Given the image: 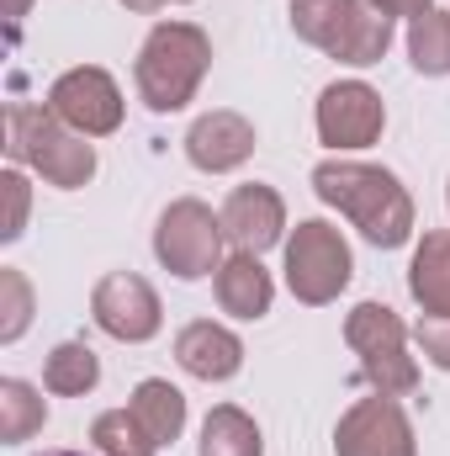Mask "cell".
I'll list each match as a JSON object with an SVG mask.
<instances>
[{
	"instance_id": "obj_1",
	"label": "cell",
	"mask_w": 450,
	"mask_h": 456,
	"mask_svg": "<svg viewBox=\"0 0 450 456\" xmlns=\"http://www.w3.org/2000/svg\"><path fill=\"white\" fill-rule=\"evenodd\" d=\"M313 191H318V202H329L334 213H344L376 249H403L414 239V197L382 165H366V159H324L313 170Z\"/></svg>"
},
{
	"instance_id": "obj_2",
	"label": "cell",
	"mask_w": 450,
	"mask_h": 456,
	"mask_svg": "<svg viewBox=\"0 0 450 456\" xmlns=\"http://www.w3.org/2000/svg\"><path fill=\"white\" fill-rule=\"evenodd\" d=\"M207 69H213V37L197 21H154L133 59V86L149 112H186Z\"/></svg>"
},
{
	"instance_id": "obj_3",
	"label": "cell",
	"mask_w": 450,
	"mask_h": 456,
	"mask_svg": "<svg viewBox=\"0 0 450 456\" xmlns=\"http://www.w3.org/2000/svg\"><path fill=\"white\" fill-rule=\"evenodd\" d=\"M5 154L16 165L37 170L59 191H80L96 175V143L85 133L64 127L48 107H27V102H16L5 112Z\"/></svg>"
},
{
	"instance_id": "obj_4",
	"label": "cell",
	"mask_w": 450,
	"mask_h": 456,
	"mask_svg": "<svg viewBox=\"0 0 450 456\" xmlns=\"http://www.w3.org/2000/svg\"><path fill=\"white\" fill-rule=\"evenodd\" d=\"M292 32L313 43L350 69H371L392 48V16H382L371 0H292L286 5Z\"/></svg>"
},
{
	"instance_id": "obj_5",
	"label": "cell",
	"mask_w": 450,
	"mask_h": 456,
	"mask_svg": "<svg viewBox=\"0 0 450 456\" xmlns=\"http://www.w3.org/2000/svg\"><path fill=\"white\" fill-rule=\"evenodd\" d=\"M228 233L223 218L202 202V197H175L159 224H154V260L175 276V281H202V276H218L223 265Z\"/></svg>"
},
{
	"instance_id": "obj_6",
	"label": "cell",
	"mask_w": 450,
	"mask_h": 456,
	"mask_svg": "<svg viewBox=\"0 0 450 456\" xmlns=\"http://www.w3.org/2000/svg\"><path fill=\"white\" fill-rule=\"evenodd\" d=\"M344 345L360 355V377L387 393V398H403L419 387V361L408 355V330L403 319L387 308V303H360L350 308L344 319Z\"/></svg>"
},
{
	"instance_id": "obj_7",
	"label": "cell",
	"mask_w": 450,
	"mask_h": 456,
	"mask_svg": "<svg viewBox=\"0 0 450 456\" xmlns=\"http://www.w3.org/2000/svg\"><path fill=\"white\" fill-rule=\"evenodd\" d=\"M350 276H355L350 239L329 218H302L286 233V287L297 303H308V308L334 303L350 287Z\"/></svg>"
},
{
	"instance_id": "obj_8",
	"label": "cell",
	"mask_w": 450,
	"mask_h": 456,
	"mask_svg": "<svg viewBox=\"0 0 450 456\" xmlns=\"http://www.w3.org/2000/svg\"><path fill=\"white\" fill-rule=\"evenodd\" d=\"M48 112L85 138H107L122 127V91L101 64H75L48 86Z\"/></svg>"
},
{
	"instance_id": "obj_9",
	"label": "cell",
	"mask_w": 450,
	"mask_h": 456,
	"mask_svg": "<svg viewBox=\"0 0 450 456\" xmlns=\"http://www.w3.org/2000/svg\"><path fill=\"white\" fill-rule=\"evenodd\" d=\"M334 456H419L403 403L387 393L355 398L334 425Z\"/></svg>"
},
{
	"instance_id": "obj_10",
	"label": "cell",
	"mask_w": 450,
	"mask_h": 456,
	"mask_svg": "<svg viewBox=\"0 0 450 456\" xmlns=\"http://www.w3.org/2000/svg\"><path fill=\"white\" fill-rule=\"evenodd\" d=\"M91 319L101 335H112L122 345H143L159 335L165 324V308H159V292L138 276V271H107L91 292Z\"/></svg>"
},
{
	"instance_id": "obj_11",
	"label": "cell",
	"mask_w": 450,
	"mask_h": 456,
	"mask_svg": "<svg viewBox=\"0 0 450 456\" xmlns=\"http://www.w3.org/2000/svg\"><path fill=\"white\" fill-rule=\"evenodd\" d=\"M387 127V102L376 86L366 80H334L324 96H318V138L334 149V154H350V149H371Z\"/></svg>"
},
{
	"instance_id": "obj_12",
	"label": "cell",
	"mask_w": 450,
	"mask_h": 456,
	"mask_svg": "<svg viewBox=\"0 0 450 456\" xmlns=\"http://www.w3.org/2000/svg\"><path fill=\"white\" fill-rule=\"evenodd\" d=\"M223 233L233 249H249V255H265L270 244L286 239V202L276 186L265 181H249V186H233L223 197Z\"/></svg>"
},
{
	"instance_id": "obj_13",
	"label": "cell",
	"mask_w": 450,
	"mask_h": 456,
	"mask_svg": "<svg viewBox=\"0 0 450 456\" xmlns=\"http://www.w3.org/2000/svg\"><path fill=\"white\" fill-rule=\"evenodd\" d=\"M254 122L244 112H202L191 127H186V159L197 165V170H207V175H228V170H238V165H249V154H254Z\"/></svg>"
},
{
	"instance_id": "obj_14",
	"label": "cell",
	"mask_w": 450,
	"mask_h": 456,
	"mask_svg": "<svg viewBox=\"0 0 450 456\" xmlns=\"http://www.w3.org/2000/svg\"><path fill=\"white\" fill-rule=\"evenodd\" d=\"M175 361H181V371L197 377V382H228V377H238V366H244V340H238L228 324L191 319V324L175 335Z\"/></svg>"
},
{
	"instance_id": "obj_15",
	"label": "cell",
	"mask_w": 450,
	"mask_h": 456,
	"mask_svg": "<svg viewBox=\"0 0 450 456\" xmlns=\"http://www.w3.org/2000/svg\"><path fill=\"white\" fill-rule=\"evenodd\" d=\"M213 287H218V308L233 314V319H244V324L265 319L270 303H276V281L260 265V255H249V249L228 255L223 265H218V276H213Z\"/></svg>"
},
{
	"instance_id": "obj_16",
	"label": "cell",
	"mask_w": 450,
	"mask_h": 456,
	"mask_svg": "<svg viewBox=\"0 0 450 456\" xmlns=\"http://www.w3.org/2000/svg\"><path fill=\"white\" fill-rule=\"evenodd\" d=\"M408 292L430 319H450V228H435L419 239L408 260Z\"/></svg>"
},
{
	"instance_id": "obj_17",
	"label": "cell",
	"mask_w": 450,
	"mask_h": 456,
	"mask_svg": "<svg viewBox=\"0 0 450 456\" xmlns=\"http://www.w3.org/2000/svg\"><path fill=\"white\" fill-rule=\"evenodd\" d=\"M127 409H133V419L143 425V436H149L154 446H175L181 430H186V393H181L175 382H165V377H143V382L133 387Z\"/></svg>"
},
{
	"instance_id": "obj_18",
	"label": "cell",
	"mask_w": 450,
	"mask_h": 456,
	"mask_svg": "<svg viewBox=\"0 0 450 456\" xmlns=\"http://www.w3.org/2000/svg\"><path fill=\"white\" fill-rule=\"evenodd\" d=\"M197 456H265V436H260V425H254L238 403H218V409L202 419Z\"/></svg>"
},
{
	"instance_id": "obj_19",
	"label": "cell",
	"mask_w": 450,
	"mask_h": 456,
	"mask_svg": "<svg viewBox=\"0 0 450 456\" xmlns=\"http://www.w3.org/2000/svg\"><path fill=\"white\" fill-rule=\"evenodd\" d=\"M96 382H101V361H96V350L85 340H64V345L48 350V361H43V387H48L53 398H85Z\"/></svg>"
},
{
	"instance_id": "obj_20",
	"label": "cell",
	"mask_w": 450,
	"mask_h": 456,
	"mask_svg": "<svg viewBox=\"0 0 450 456\" xmlns=\"http://www.w3.org/2000/svg\"><path fill=\"white\" fill-rule=\"evenodd\" d=\"M43 425H48V398H43L32 382L5 377V382H0V441H5V446H21V441H32Z\"/></svg>"
},
{
	"instance_id": "obj_21",
	"label": "cell",
	"mask_w": 450,
	"mask_h": 456,
	"mask_svg": "<svg viewBox=\"0 0 450 456\" xmlns=\"http://www.w3.org/2000/svg\"><path fill=\"white\" fill-rule=\"evenodd\" d=\"M408 59L430 80L450 75V11L435 5V11H424V16L408 21Z\"/></svg>"
},
{
	"instance_id": "obj_22",
	"label": "cell",
	"mask_w": 450,
	"mask_h": 456,
	"mask_svg": "<svg viewBox=\"0 0 450 456\" xmlns=\"http://www.w3.org/2000/svg\"><path fill=\"white\" fill-rule=\"evenodd\" d=\"M91 441H96L101 456H154L159 452V446L143 436V425L133 419V409H107V414H96Z\"/></svg>"
},
{
	"instance_id": "obj_23",
	"label": "cell",
	"mask_w": 450,
	"mask_h": 456,
	"mask_svg": "<svg viewBox=\"0 0 450 456\" xmlns=\"http://www.w3.org/2000/svg\"><path fill=\"white\" fill-rule=\"evenodd\" d=\"M32 324V281L16 265H0V345H16Z\"/></svg>"
},
{
	"instance_id": "obj_24",
	"label": "cell",
	"mask_w": 450,
	"mask_h": 456,
	"mask_svg": "<svg viewBox=\"0 0 450 456\" xmlns=\"http://www.w3.org/2000/svg\"><path fill=\"white\" fill-rule=\"evenodd\" d=\"M0 191H5V224H0V239L11 244V239H21V228H27L32 186H27V175H21V170H5V175H0Z\"/></svg>"
},
{
	"instance_id": "obj_25",
	"label": "cell",
	"mask_w": 450,
	"mask_h": 456,
	"mask_svg": "<svg viewBox=\"0 0 450 456\" xmlns=\"http://www.w3.org/2000/svg\"><path fill=\"white\" fill-rule=\"evenodd\" d=\"M414 340H419V350H424V361L430 366H440V371H450V319H419L414 324Z\"/></svg>"
},
{
	"instance_id": "obj_26",
	"label": "cell",
	"mask_w": 450,
	"mask_h": 456,
	"mask_svg": "<svg viewBox=\"0 0 450 456\" xmlns=\"http://www.w3.org/2000/svg\"><path fill=\"white\" fill-rule=\"evenodd\" d=\"M371 5H376L382 16H408V21L424 16V11H435V0H371Z\"/></svg>"
},
{
	"instance_id": "obj_27",
	"label": "cell",
	"mask_w": 450,
	"mask_h": 456,
	"mask_svg": "<svg viewBox=\"0 0 450 456\" xmlns=\"http://www.w3.org/2000/svg\"><path fill=\"white\" fill-rule=\"evenodd\" d=\"M127 11H138V16H154V11H165V5H186V0H122Z\"/></svg>"
},
{
	"instance_id": "obj_28",
	"label": "cell",
	"mask_w": 450,
	"mask_h": 456,
	"mask_svg": "<svg viewBox=\"0 0 450 456\" xmlns=\"http://www.w3.org/2000/svg\"><path fill=\"white\" fill-rule=\"evenodd\" d=\"M27 5H32V0H11V21H21V16H27Z\"/></svg>"
},
{
	"instance_id": "obj_29",
	"label": "cell",
	"mask_w": 450,
	"mask_h": 456,
	"mask_svg": "<svg viewBox=\"0 0 450 456\" xmlns=\"http://www.w3.org/2000/svg\"><path fill=\"white\" fill-rule=\"evenodd\" d=\"M37 456H85V452H69V446H64V452H37Z\"/></svg>"
},
{
	"instance_id": "obj_30",
	"label": "cell",
	"mask_w": 450,
	"mask_h": 456,
	"mask_svg": "<svg viewBox=\"0 0 450 456\" xmlns=\"http://www.w3.org/2000/svg\"><path fill=\"white\" fill-rule=\"evenodd\" d=\"M446 202H450V186H446Z\"/></svg>"
}]
</instances>
